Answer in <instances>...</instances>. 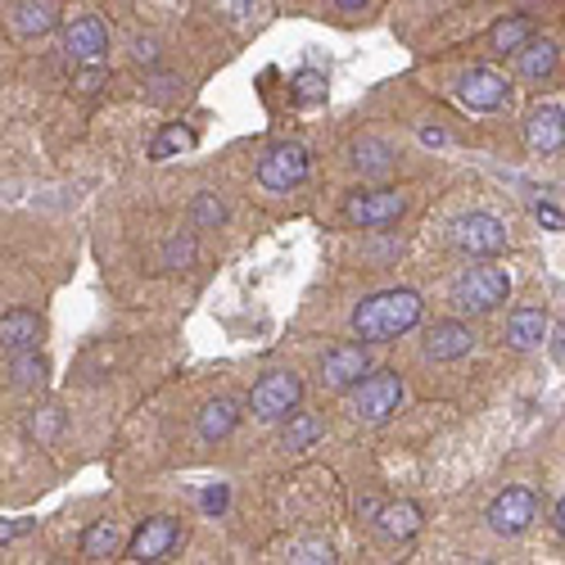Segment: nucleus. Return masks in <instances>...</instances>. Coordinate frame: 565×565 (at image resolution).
Returning <instances> with one entry per match:
<instances>
[{"label": "nucleus", "instance_id": "obj_1", "mask_svg": "<svg viewBox=\"0 0 565 565\" xmlns=\"http://www.w3.org/2000/svg\"><path fill=\"white\" fill-rule=\"evenodd\" d=\"M420 321V295L416 290H381L353 308V331L362 344H390L407 335Z\"/></svg>", "mask_w": 565, "mask_h": 565}, {"label": "nucleus", "instance_id": "obj_2", "mask_svg": "<svg viewBox=\"0 0 565 565\" xmlns=\"http://www.w3.org/2000/svg\"><path fill=\"white\" fill-rule=\"evenodd\" d=\"M344 394H349L353 420L381 426V420H390L398 412V403H403V375H394V371H366L362 381L353 390H344Z\"/></svg>", "mask_w": 565, "mask_h": 565}, {"label": "nucleus", "instance_id": "obj_3", "mask_svg": "<svg viewBox=\"0 0 565 565\" xmlns=\"http://www.w3.org/2000/svg\"><path fill=\"white\" fill-rule=\"evenodd\" d=\"M511 295V276L502 267H466L457 280H452V308L466 312V317H480V312H493L498 303H507Z\"/></svg>", "mask_w": 565, "mask_h": 565}, {"label": "nucleus", "instance_id": "obj_4", "mask_svg": "<svg viewBox=\"0 0 565 565\" xmlns=\"http://www.w3.org/2000/svg\"><path fill=\"white\" fill-rule=\"evenodd\" d=\"M299 398H303V381H299V375L295 371H271V375H263V381L254 385L249 407H254L258 420H286L299 407Z\"/></svg>", "mask_w": 565, "mask_h": 565}, {"label": "nucleus", "instance_id": "obj_5", "mask_svg": "<svg viewBox=\"0 0 565 565\" xmlns=\"http://www.w3.org/2000/svg\"><path fill=\"white\" fill-rule=\"evenodd\" d=\"M452 245L466 258H493L507 249V226L493 213H466L452 222Z\"/></svg>", "mask_w": 565, "mask_h": 565}, {"label": "nucleus", "instance_id": "obj_6", "mask_svg": "<svg viewBox=\"0 0 565 565\" xmlns=\"http://www.w3.org/2000/svg\"><path fill=\"white\" fill-rule=\"evenodd\" d=\"M539 521V498L534 489H502L489 507V530L502 534V539H515V534H525L530 525Z\"/></svg>", "mask_w": 565, "mask_h": 565}, {"label": "nucleus", "instance_id": "obj_7", "mask_svg": "<svg viewBox=\"0 0 565 565\" xmlns=\"http://www.w3.org/2000/svg\"><path fill=\"white\" fill-rule=\"evenodd\" d=\"M303 177H308V150L295 146V140L271 146L258 163V181L267 185V191H295V185H303Z\"/></svg>", "mask_w": 565, "mask_h": 565}, {"label": "nucleus", "instance_id": "obj_8", "mask_svg": "<svg viewBox=\"0 0 565 565\" xmlns=\"http://www.w3.org/2000/svg\"><path fill=\"white\" fill-rule=\"evenodd\" d=\"M407 213V195L403 191H358L344 204V217L353 226H394Z\"/></svg>", "mask_w": 565, "mask_h": 565}, {"label": "nucleus", "instance_id": "obj_9", "mask_svg": "<svg viewBox=\"0 0 565 565\" xmlns=\"http://www.w3.org/2000/svg\"><path fill=\"white\" fill-rule=\"evenodd\" d=\"M181 543V521H172V515H150L146 525H140L127 543V556L131 561H168Z\"/></svg>", "mask_w": 565, "mask_h": 565}, {"label": "nucleus", "instance_id": "obj_10", "mask_svg": "<svg viewBox=\"0 0 565 565\" xmlns=\"http://www.w3.org/2000/svg\"><path fill=\"white\" fill-rule=\"evenodd\" d=\"M371 371V353H366V344H340V349H331L321 358V385L326 390H335V394H344V390H353L362 375Z\"/></svg>", "mask_w": 565, "mask_h": 565}, {"label": "nucleus", "instance_id": "obj_11", "mask_svg": "<svg viewBox=\"0 0 565 565\" xmlns=\"http://www.w3.org/2000/svg\"><path fill=\"white\" fill-rule=\"evenodd\" d=\"M457 96L466 109H476V114H493L511 100V86L507 77H498L493 68H470L461 82H457Z\"/></svg>", "mask_w": 565, "mask_h": 565}, {"label": "nucleus", "instance_id": "obj_12", "mask_svg": "<svg viewBox=\"0 0 565 565\" xmlns=\"http://www.w3.org/2000/svg\"><path fill=\"white\" fill-rule=\"evenodd\" d=\"M64 51H68L73 64H100L105 51H109V32H105V23H100L96 14L73 19V28H68V36H64Z\"/></svg>", "mask_w": 565, "mask_h": 565}, {"label": "nucleus", "instance_id": "obj_13", "mask_svg": "<svg viewBox=\"0 0 565 565\" xmlns=\"http://www.w3.org/2000/svg\"><path fill=\"white\" fill-rule=\"evenodd\" d=\"M525 140H530V150H539V154H556V150L565 146V114H561L556 105L530 109V118H525Z\"/></svg>", "mask_w": 565, "mask_h": 565}, {"label": "nucleus", "instance_id": "obj_14", "mask_svg": "<svg viewBox=\"0 0 565 565\" xmlns=\"http://www.w3.org/2000/svg\"><path fill=\"white\" fill-rule=\"evenodd\" d=\"M470 349H476V335H470V326H461V321H435L426 335V358H435V362L466 358Z\"/></svg>", "mask_w": 565, "mask_h": 565}, {"label": "nucleus", "instance_id": "obj_15", "mask_svg": "<svg viewBox=\"0 0 565 565\" xmlns=\"http://www.w3.org/2000/svg\"><path fill=\"white\" fill-rule=\"evenodd\" d=\"M547 340V312L543 308H515L507 317V344L511 349H539Z\"/></svg>", "mask_w": 565, "mask_h": 565}, {"label": "nucleus", "instance_id": "obj_16", "mask_svg": "<svg viewBox=\"0 0 565 565\" xmlns=\"http://www.w3.org/2000/svg\"><path fill=\"white\" fill-rule=\"evenodd\" d=\"M10 23H14L19 36H45L60 23V6H55V0H19Z\"/></svg>", "mask_w": 565, "mask_h": 565}, {"label": "nucleus", "instance_id": "obj_17", "mask_svg": "<svg viewBox=\"0 0 565 565\" xmlns=\"http://www.w3.org/2000/svg\"><path fill=\"white\" fill-rule=\"evenodd\" d=\"M36 335H41V321H36V312H28V308H14V312H6L0 317V349H36Z\"/></svg>", "mask_w": 565, "mask_h": 565}, {"label": "nucleus", "instance_id": "obj_18", "mask_svg": "<svg viewBox=\"0 0 565 565\" xmlns=\"http://www.w3.org/2000/svg\"><path fill=\"white\" fill-rule=\"evenodd\" d=\"M235 426H241V403L235 398H213L204 412H200V435L213 444V439H226Z\"/></svg>", "mask_w": 565, "mask_h": 565}, {"label": "nucleus", "instance_id": "obj_19", "mask_svg": "<svg viewBox=\"0 0 565 565\" xmlns=\"http://www.w3.org/2000/svg\"><path fill=\"white\" fill-rule=\"evenodd\" d=\"M375 525H381L385 539H412L420 530V507L416 502H390L375 511Z\"/></svg>", "mask_w": 565, "mask_h": 565}, {"label": "nucleus", "instance_id": "obj_20", "mask_svg": "<svg viewBox=\"0 0 565 565\" xmlns=\"http://www.w3.org/2000/svg\"><path fill=\"white\" fill-rule=\"evenodd\" d=\"M530 41H534V23H530V19H502V23L489 32V45H493L498 55H521Z\"/></svg>", "mask_w": 565, "mask_h": 565}, {"label": "nucleus", "instance_id": "obj_21", "mask_svg": "<svg viewBox=\"0 0 565 565\" xmlns=\"http://www.w3.org/2000/svg\"><path fill=\"white\" fill-rule=\"evenodd\" d=\"M353 168H362L366 177H385L390 168H394V150L385 146V140H375V136H366V140H353Z\"/></svg>", "mask_w": 565, "mask_h": 565}, {"label": "nucleus", "instance_id": "obj_22", "mask_svg": "<svg viewBox=\"0 0 565 565\" xmlns=\"http://www.w3.org/2000/svg\"><path fill=\"white\" fill-rule=\"evenodd\" d=\"M321 439V420L312 412H290L286 416V430H280V448H290V452H303Z\"/></svg>", "mask_w": 565, "mask_h": 565}, {"label": "nucleus", "instance_id": "obj_23", "mask_svg": "<svg viewBox=\"0 0 565 565\" xmlns=\"http://www.w3.org/2000/svg\"><path fill=\"white\" fill-rule=\"evenodd\" d=\"M118 547H122L118 521H96V525L82 534V556H90V561H105V556H114Z\"/></svg>", "mask_w": 565, "mask_h": 565}, {"label": "nucleus", "instance_id": "obj_24", "mask_svg": "<svg viewBox=\"0 0 565 565\" xmlns=\"http://www.w3.org/2000/svg\"><path fill=\"white\" fill-rule=\"evenodd\" d=\"M556 45L552 41H530L525 51H521V73L530 77V82H543V77H552L556 73Z\"/></svg>", "mask_w": 565, "mask_h": 565}, {"label": "nucleus", "instance_id": "obj_25", "mask_svg": "<svg viewBox=\"0 0 565 565\" xmlns=\"http://www.w3.org/2000/svg\"><path fill=\"white\" fill-rule=\"evenodd\" d=\"M10 375H14V385H23V390H41L45 385V358L36 349H14Z\"/></svg>", "mask_w": 565, "mask_h": 565}, {"label": "nucleus", "instance_id": "obj_26", "mask_svg": "<svg viewBox=\"0 0 565 565\" xmlns=\"http://www.w3.org/2000/svg\"><path fill=\"white\" fill-rule=\"evenodd\" d=\"M191 146H195V131L191 127H163L154 136V146H150V159H172V154L191 150Z\"/></svg>", "mask_w": 565, "mask_h": 565}, {"label": "nucleus", "instance_id": "obj_27", "mask_svg": "<svg viewBox=\"0 0 565 565\" xmlns=\"http://www.w3.org/2000/svg\"><path fill=\"white\" fill-rule=\"evenodd\" d=\"M295 100H299V105H321V100H326V73L303 68V73L295 77Z\"/></svg>", "mask_w": 565, "mask_h": 565}, {"label": "nucleus", "instance_id": "obj_28", "mask_svg": "<svg viewBox=\"0 0 565 565\" xmlns=\"http://www.w3.org/2000/svg\"><path fill=\"white\" fill-rule=\"evenodd\" d=\"M181 90H185V82H181V77H172V73H154L146 96H150L154 105H168V100H177V96H181Z\"/></svg>", "mask_w": 565, "mask_h": 565}, {"label": "nucleus", "instance_id": "obj_29", "mask_svg": "<svg viewBox=\"0 0 565 565\" xmlns=\"http://www.w3.org/2000/svg\"><path fill=\"white\" fill-rule=\"evenodd\" d=\"M290 561H303V565L326 561V565H331V561H335V547H331V543H321V539H312V543H295V547H290Z\"/></svg>", "mask_w": 565, "mask_h": 565}, {"label": "nucleus", "instance_id": "obj_30", "mask_svg": "<svg viewBox=\"0 0 565 565\" xmlns=\"http://www.w3.org/2000/svg\"><path fill=\"white\" fill-rule=\"evenodd\" d=\"M163 263L168 267H191L195 263V241H191V235H172L168 249H163Z\"/></svg>", "mask_w": 565, "mask_h": 565}, {"label": "nucleus", "instance_id": "obj_31", "mask_svg": "<svg viewBox=\"0 0 565 565\" xmlns=\"http://www.w3.org/2000/svg\"><path fill=\"white\" fill-rule=\"evenodd\" d=\"M222 217H226V209H222V200L204 191V195L195 200V226H217Z\"/></svg>", "mask_w": 565, "mask_h": 565}, {"label": "nucleus", "instance_id": "obj_32", "mask_svg": "<svg viewBox=\"0 0 565 565\" xmlns=\"http://www.w3.org/2000/svg\"><path fill=\"white\" fill-rule=\"evenodd\" d=\"M55 426H60V407H41V426L32 420V435H36V439H51Z\"/></svg>", "mask_w": 565, "mask_h": 565}, {"label": "nucleus", "instance_id": "obj_33", "mask_svg": "<svg viewBox=\"0 0 565 565\" xmlns=\"http://www.w3.org/2000/svg\"><path fill=\"white\" fill-rule=\"evenodd\" d=\"M226 502H231V493H226V484H213L204 498H200V507L209 511V515H217V511H226Z\"/></svg>", "mask_w": 565, "mask_h": 565}, {"label": "nucleus", "instance_id": "obj_34", "mask_svg": "<svg viewBox=\"0 0 565 565\" xmlns=\"http://www.w3.org/2000/svg\"><path fill=\"white\" fill-rule=\"evenodd\" d=\"M534 217H539L543 226H552V231H565V213L552 209V204H534Z\"/></svg>", "mask_w": 565, "mask_h": 565}, {"label": "nucleus", "instance_id": "obj_35", "mask_svg": "<svg viewBox=\"0 0 565 565\" xmlns=\"http://www.w3.org/2000/svg\"><path fill=\"white\" fill-rule=\"evenodd\" d=\"M131 51H136V60H140V64H154V60H159V41H150V36H136Z\"/></svg>", "mask_w": 565, "mask_h": 565}, {"label": "nucleus", "instance_id": "obj_36", "mask_svg": "<svg viewBox=\"0 0 565 565\" xmlns=\"http://www.w3.org/2000/svg\"><path fill=\"white\" fill-rule=\"evenodd\" d=\"M222 10H231L235 19H249L254 14V0H222Z\"/></svg>", "mask_w": 565, "mask_h": 565}, {"label": "nucleus", "instance_id": "obj_37", "mask_svg": "<svg viewBox=\"0 0 565 565\" xmlns=\"http://www.w3.org/2000/svg\"><path fill=\"white\" fill-rule=\"evenodd\" d=\"M100 82H105V73H100V68H96V73H82V77H77V86L86 90V96H90V90H100Z\"/></svg>", "mask_w": 565, "mask_h": 565}, {"label": "nucleus", "instance_id": "obj_38", "mask_svg": "<svg viewBox=\"0 0 565 565\" xmlns=\"http://www.w3.org/2000/svg\"><path fill=\"white\" fill-rule=\"evenodd\" d=\"M32 530V521H19V525H0V543H10V539H19V534H28Z\"/></svg>", "mask_w": 565, "mask_h": 565}, {"label": "nucleus", "instance_id": "obj_39", "mask_svg": "<svg viewBox=\"0 0 565 565\" xmlns=\"http://www.w3.org/2000/svg\"><path fill=\"white\" fill-rule=\"evenodd\" d=\"M552 358H556V362L565 366V326H561V331L552 335Z\"/></svg>", "mask_w": 565, "mask_h": 565}, {"label": "nucleus", "instance_id": "obj_40", "mask_svg": "<svg viewBox=\"0 0 565 565\" xmlns=\"http://www.w3.org/2000/svg\"><path fill=\"white\" fill-rule=\"evenodd\" d=\"M420 140H426V146H444V131L439 127H420Z\"/></svg>", "mask_w": 565, "mask_h": 565}, {"label": "nucleus", "instance_id": "obj_41", "mask_svg": "<svg viewBox=\"0 0 565 565\" xmlns=\"http://www.w3.org/2000/svg\"><path fill=\"white\" fill-rule=\"evenodd\" d=\"M552 521H556V534L565 539V493H561V502H556V515H552Z\"/></svg>", "mask_w": 565, "mask_h": 565}, {"label": "nucleus", "instance_id": "obj_42", "mask_svg": "<svg viewBox=\"0 0 565 565\" xmlns=\"http://www.w3.org/2000/svg\"><path fill=\"white\" fill-rule=\"evenodd\" d=\"M335 6H340V10H366L371 0H335Z\"/></svg>", "mask_w": 565, "mask_h": 565}]
</instances>
